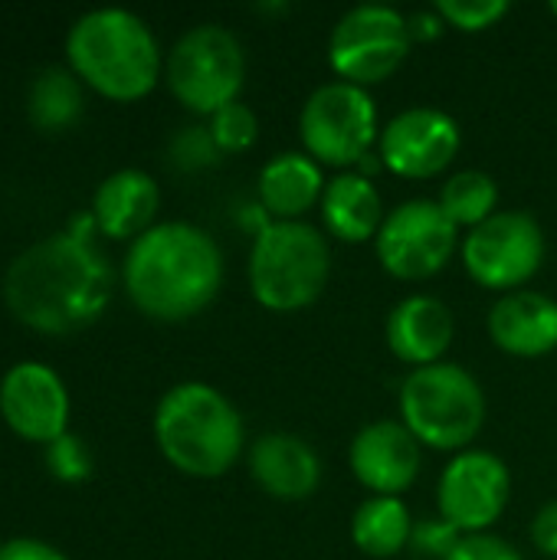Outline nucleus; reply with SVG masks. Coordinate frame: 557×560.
Masks as SVG:
<instances>
[{"mask_svg": "<svg viewBox=\"0 0 557 560\" xmlns=\"http://www.w3.org/2000/svg\"><path fill=\"white\" fill-rule=\"evenodd\" d=\"M466 535L456 528V525H450L443 515H437V518H423V522H414V535H410V551L417 555V558H427V560H450V555L460 548V541H463Z\"/></svg>", "mask_w": 557, "mask_h": 560, "instance_id": "27", "label": "nucleus"}, {"mask_svg": "<svg viewBox=\"0 0 557 560\" xmlns=\"http://www.w3.org/2000/svg\"><path fill=\"white\" fill-rule=\"evenodd\" d=\"M161 203L158 180L148 171L121 167L108 174L92 197V223L112 240H138L154 223Z\"/></svg>", "mask_w": 557, "mask_h": 560, "instance_id": "19", "label": "nucleus"}, {"mask_svg": "<svg viewBox=\"0 0 557 560\" xmlns=\"http://www.w3.org/2000/svg\"><path fill=\"white\" fill-rule=\"evenodd\" d=\"M355 479L371 495H401L407 492L423 466L420 440L401 420H374L358 430L348 450Z\"/></svg>", "mask_w": 557, "mask_h": 560, "instance_id": "15", "label": "nucleus"}, {"mask_svg": "<svg viewBox=\"0 0 557 560\" xmlns=\"http://www.w3.org/2000/svg\"><path fill=\"white\" fill-rule=\"evenodd\" d=\"M414 46L410 23L401 10L364 3L348 10L328 39V62L341 82L371 89L391 79Z\"/></svg>", "mask_w": 557, "mask_h": 560, "instance_id": "10", "label": "nucleus"}, {"mask_svg": "<svg viewBox=\"0 0 557 560\" xmlns=\"http://www.w3.org/2000/svg\"><path fill=\"white\" fill-rule=\"evenodd\" d=\"M463 135L453 115L433 105H414L394 115L381 128V164L407 180H427L443 174L460 154Z\"/></svg>", "mask_w": 557, "mask_h": 560, "instance_id": "13", "label": "nucleus"}, {"mask_svg": "<svg viewBox=\"0 0 557 560\" xmlns=\"http://www.w3.org/2000/svg\"><path fill=\"white\" fill-rule=\"evenodd\" d=\"M0 560H69L62 551H56L53 545L33 541V538H16L0 545Z\"/></svg>", "mask_w": 557, "mask_h": 560, "instance_id": "32", "label": "nucleus"}, {"mask_svg": "<svg viewBox=\"0 0 557 560\" xmlns=\"http://www.w3.org/2000/svg\"><path fill=\"white\" fill-rule=\"evenodd\" d=\"M0 413L16 436L49 446L66 433L69 390L53 368L20 361L0 381Z\"/></svg>", "mask_w": 557, "mask_h": 560, "instance_id": "14", "label": "nucleus"}, {"mask_svg": "<svg viewBox=\"0 0 557 560\" xmlns=\"http://www.w3.org/2000/svg\"><path fill=\"white\" fill-rule=\"evenodd\" d=\"M246 272L263 308L299 312L325 292L332 249L325 233L305 220H269L253 236Z\"/></svg>", "mask_w": 557, "mask_h": 560, "instance_id": "5", "label": "nucleus"}, {"mask_svg": "<svg viewBox=\"0 0 557 560\" xmlns=\"http://www.w3.org/2000/svg\"><path fill=\"white\" fill-rule=\"evenodd\" d=\"M437 13L443 16L446 26L460 33H483L509 13V3L506 0H440Z\"/></svg>", "mask_w": 557, "mask_h": 560, "instance_id": "26", "label": "nucleus"}, {"mask_svg": "<svg viewBox=\"0 0 557 560\" xmlns=\"http://www.w3.org/2000/svg\"><path fill=\"white\" fill-rule=\"evenodd\" d=\"M250 476L279 502H305L322 486V459L302 436L266 433L250 446Z\"/></svg>", "mask_w": 557, "mask_h": 560, "instance_id": "17", "label": "nucleus"}, {"mask_svg": "<svg viewBox=\"0 0 557 560\" xmlns=\"http://www.w3.org/2000/svg\"><path fill=\"white\" fill-rule=\"evenodd\" d=\"M401 423L420 446L456 456L483 433L486 394L479 381L453 361L417 368L401 384Z\"/></svg>", "mask_w": 557, "mask_h": 560, "instance_id": "6", "label": "nucleus"}, {"mask_svg": "<svg viewBox=\"0 0 557 560\" xmlns=\"http://www.w3.org/2000/svg\"><path fill=\"white\" fill-rule=\"evenodd\" d=\"M26 105H30V118H33L36 128H43V131L69 128L82 112L79 75L72 69H62V66L43 69L30 85Z\"/></svg>", "mask_w": 557, "mask_h": 560, "instance_id": "23", "label": "nucleus"}, {"mask_svg": "<svg viewBox=\"0 0 557 560\" xmlns=\"http://www.w3.org/2000/svg\"><path fill=\"white\" fill-rule=\"evenodd\" d=\"M450 560H525L522 558V551L512 545V541H506V538H499V535H466L463 541H460V548L450 555Z\"/></svg>", "mask_w": 557, "mask_h": 560, "instance_id": "30", "label": "nucleus"}, {"mask_svg": "<svg viewBox=\"0 0 557 560\" xmlns=\"http://www.w3.org/2000/svg\"><path fill=\"white\" fill-rule=\"evenodd\" d=\"M299 135L305 154L322 167L355 171L364 158H371L374 141H381L378 105L368 89L351 82H325L318 85L299 115Z\"/></svg>", "mask_w": 557, "mask_h": 560, "instance_id": "8", "label": "nucleus"}, {"mask_svg": "<svg viewBox=\"0 0 557 560\" xmlns=\"http://www.w3.org/2000/svg\"><path fill=\"white\" fill-rule=\"evenodd\" d=\"M154 440L177 472L220 479L236 466L246 446V430L227 394L210 384L187 381L161 397L154 410Z\"/></svg>", "mask_w": 557, "mask_h": 560, "instance_id": "4", "label": "nucleus"}, {"mask_svg": "<svg viewBox=\"0 0 557 560\" xmlns=\"http://www.w3.org/2000/svg\"><path fill=\"white\" fill-rule=\"evenodd\" d=\"M512 495L509 466L489 450L456 453L437 486L440 515L463 535H486L506 512Z\"/></svg>", "mask_w": 557, "mask_h": 560, "instance_id": "12", "label": "nucleus"}, {"mask_svg": "<svg viewBox=\"0 0 557 560\" xmlns=\"http://www.w3.org/2000/svg\"><path fill=\"white\" fill-rule=\"evenodd\" d=\"M460 256L476 285L509 295L538 276L548 256V243L542 223L532 213L499 210L463 236Z\"/></svg>", "mask_w": 557, "mask_h": 560, "instance_id": "9", "label": "nucleus"}, {"mask_svg": "<svg viewBox=\"0 0 557 560\" xmlns=\"http://www.w3.org/2000/svg\"><path fill=\"white\" fill-rule=\"evenodd\" d=\"M164 75L167 89L184 108L210 118L230 102H240L246 52L227 26L200 23L174 43L164 62Z\"/></svg>", "mask_w": 557, "mask_h": 560, "instance_id": "7", "label": "nucleus"}, {"mask_svg": "<svg viewBox=\"0 0 557 560\" xmlns=\"http://www.w3.org/2000/svg\"><path fill=\"white\" fill-rule=\"evenodd\" d=\"M318 213H322L325 233L341 243L374 240L387 217L378 187L371 184L368 174H358V171H341L338 177L328 180Z\"/></svg>", "mask_w": 557, "mask_h": 560, "instance_id": "21", "label": "nucleus"}, {"mask_svg": "<svg viewBox=\"0 0 557 560\" xmlns=\"http://www.w3.org/2000/svg\"><path fill=\"white\" fill-rule=\"evenodd\" d=\"M489 338L512 358H545L557 348V302L545 292L519 289L489 312Z\"/></svg>", "mask_w": 557, "mask_h": 560, "instance_id": "18", "label": "nucleus"}, {"mask_svg": "<svg viewBox=\"0 0 557 560\" xmlns=\"http://www.w3.org/2000/svg\"><path fill=\"white\" fill-rule=\"evenodd\" d=\"M460 243V226L443 213V207L437 200L414 197L384 217L374 236V253L387 276L420 282L437 276L453 259Z\"/></svg>", "mask_w": 557, "mask_h": 560, "instance_id": "11", "label": "nucleus"}, {"mask_svg": "<svg viewBox=\"0 0 557 560\" xmlns=\"http://www.w3.org/2000/svg\"><path fill=\"white\" fill-rule=\"evenodd\" d=\"M210 135L217 141V148L223 154H240L250 151L259 138V118L250 105L243 102H230L227 108H220L217 115H210Z\"/></svg>", "mask_w": 557, "mask_h": 560, "instance_id": "25", "label": "nucleus"}, {"mask_svg": "<svg viewBox=\"0 0 557 560\" xmlns=\"http://www.w3.org/2000/svg\"><path fill=\"white\" fill-rule=\"evenodd\" d=\"M328 180L305 151H282L259 171V207L269 220H305L322 203Z\"/></svg>", "mask_w": 557, "mask_h": 560, "instance_id": "20", "label": "nucleus"}, {"mask_svg": "<svg viewBox=\"0 0 557 560\" xmlns=\"http://www.w3.org/2000/svg\"><path fill=\"white\" fill-rule=\"evenodd\" d=\"M46 466L62 482H82L92 472V453L79 436L62 433L59 440H53L46 446Z\"/></svg>", "mask_w": 557, "mask_h": 560, "instance_id": "28", "label": "nucleus"}, {"mask_svg": "<svg viewBox=\"0 0 557 560\" xmlns=\"http://www.w3.org/2000/svg\"><path fill=\"white\" fill-rule=\"evenodd\" d=\"M128 299L158 322L200 315L223 285V253L217 240L184 220L154 223L131 240L121 266Z\"/></svg>", "mask_w": 557, "mask_h": 560, "instance_id": "2", "label": "nucleus"}, {"mask_svg": "<svg viewBox=\"0 0 557 560\" xmlns=\"http://www.w3.org/2000/svg\"><path fill=\"white\" fill-rule=\"evenodd\" d=\"M437 203L460 230H476L499 213V184L486 171H460L443 187Z\"/></svg>", "mask_w": 557, "mask_h": 560, "instance_id": "24", "label": "nucleus"}, {"mask_svg": "<svg viewBox=\"0 0 557 560\" xmlns=\"http://www.w3.org/2000/svg\"><path fill=\"white\" fill-rule=\"evenodd\" d=\"M414 518L410 509L394 495H371L358 505L351 518V538L368 558H397L410 548Z\"/></svg>", "mask_w": 557, "mask_h": 560, "instance_id": "22", "label": "nucleus"}, {"mask_svg": "<svg viewBox=\"0 0 557 560\" xmlns=\"http://www.w3.org/2000/svg\"><path fill=\"white\" fill-rule=\"evenodd\" d=\"M407 23H410V36H414V39H423V43L437 39V36L446 30V23H443V16L437 13V7H433V10H423V13L407 16Z\"/></svg>", "mask_w": 557, "mask_h": 560, "instance_id": "33", "label": "nucleus"}, {"mask_svg": "<svg viewBox=\"0 0 557 560\" xmlns=\"http://www.w3.org/2000/svg\"><path fill=\"white\" fill-rule=\"evenodd\" d=\"M220 148L210 135V128H200V125H190V128H181L171 141V158L177 167L184 171H200V167H210L220 161Z\"/></svg>", "mask_w": 557, "mask_h": 560, "instance_id": "29", "label": "nucleus"}, {"mask_svg": "<svg viewBox=\"0 0 557 560\" xmlns=\"http://www.w3.org/2000/svg\"><path fill=\"white\" fill-rule=\"evenodd\" d=\"M532 541L545 558H557V499L548 502L532 522Z\"/></svg>", "mask_w": 557, "mask_h": 560, "instance_id": "31", "label": "nucleus"}, {"mask_svg": "<svg viewBox=\"0 0 557 560\" xmlns=\"http://www.w3.org/2000/svg\"><path fill=\"white\" fill-rule=\"evenodd\" d=\"M115 272L85 233H56L23 249L3 276L7 308L30 328L66 335L92 325L112 302Z\"/></svg>", "mask_w": 557, "mask_h": 560, "instance_id": "1", "label": "nucleus"}, {"mask_svg": "<svg viewBox=\"0 0 557 560\" xmlns=\"http://www.w3.org/2000/svg\"><path fill=\"white\" fill-rule=\"evenodd\" d=\"M548 10H552V13H555V16H557V0H555V3H552V7H548Z\"/></svg>", "mask_w": 557, "mask_h": 560, "instance_id": "34", "label": "nucleus"}, {"mask_svg": "<svg viewBox=\"0 0 557 560\" xmlns=\"http://www.w3.org/2000/svg\"><path fill=\"white\" fill-rule=\"evenodd\" d=\"M387 348L397 361L417 368L440 364L456 338L453 308L433 295H407L387 315Z\"/></svg>", "mask_w": 557, "mask_h": 560, "instance_id": "16", "label": "nucleus"}, {"mask_svg": "<svg viewBox=\"0 0 557 560\" xmlns=\"http://www.w3.org/2000/svg\"><path fill=\"white\" fill-rule=\"evenodd\" d=\"M69 69L115 102L148 95L161 79V46L151 26L121 7L82 13L66 36Z\"/></svg>", "mask_w": 557, "mask_h": 560, "instance_id": "3", "label": "nucleus"}]
</instances>
